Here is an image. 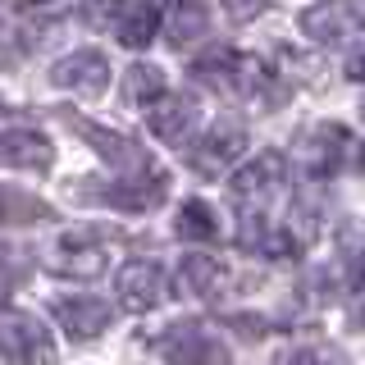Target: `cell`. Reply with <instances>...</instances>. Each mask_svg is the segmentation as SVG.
Here are the masks:
<instances>
[{"mask_svg": "<svg viewBox=\"0 0 365 365\" xmlns=\"http://www.w3.org/2000/svg\"><path fill=\"white\" fill-rule=\"evenodd\" d=\"M233 329H237L242 338H260V334H265V324H260L256 315H237V319H233Z\"/></svg>", "mask_w": 365, "mask_h": 365, "instance_id": "obj_25", "label": "cell"}, {"mask_svg": "<svg viewBox=\"0 0 365 365\" xmlns=\"http://www.w3.org/2000/svg\"><path fill=\"white\" fill-rule=\"evenodd\" d=\"M197 101L187 91H174V96H160L151 110V133L160 142H187L192 128H197Z\"/></svg>", "mask_w": 365, "mask_h": 365, "instance_id": "obj_13", "label": "cell"}, {"mask_svg": "<svg viewBox=\"0 0 365 365\" xmlns=\"http://www.w3.org/2000/svg\"><path fill=\"white\" fill-rule=\"evenodd\" d=\"M78 133L87 137L91 146H96L101 155L110 160V165H119V169H128V174H137V169H146V155L137 151V142L133 137H123V133H110V128H96V123H87V119H68Z\"/></svg>", "mask_w": 365, "mask_h": 365, "instance_id": "obj_14", "label": "cell"}, {"mask_svg": "<svg viewBox=\"0 0 365 365\" xmlns=\"http://www.w3.org/2000/svg\"><path fill=\"white\" fill-rule=\"evenodd\" d=\"M361 14L347 5V0H319V5H311L302 14V32L311 41L319 46H338V41H347V37H356V28H361Z\"/></svg>", "mask_w": 365, "mask_h": 365, "instance_id": "obj_6", "label": "cell"}, {"mask_svg": "<svg viewBox=\"0 0 365 365\" xmlns=\"http://www.w3.org/2000/svg\"><path fill=\"white\" fill-rule=\"evenodd\" d=\"M279 187H283V155L279 151L251 155L247 165L233 174V197L237 201H251V205H265Z\"/></svg>", "mask_w": 365, "mask_h": 365, "instance_id": "obj_7", "label": "cell"}, {"mask_svg": "<svg viewBox=\"0 0 365 365\" xmlns=\"http://www.w3.org/2000/svg\"><path fill=\"white\" fill-rule=\"evenodd\" d=\"M302 146L311 169H319V174H338V169H361L365 174V142L356 133H347L342 123H319Z\"/></svg>", "mask_w": 365, "mask_h": 365, "instance_id": "obj_1", "label": "cell"}, {"mask_svg": "<svg viewBox=\"0 0 365 365\" xmlns=\"http://www.w3.org/2000/svg\"><path fill=\"white\" fill-rule=\"evenodd\" d=\"M242 151H247V133L237 128V123H220V128H210L197 142L192 169H197V174H224L233 160H242Z\"/></svg>", "mask_w": 365, "mask_h": 365, "instance_id": "obj_8", "label": "cell"}, {"mask_svg": "<svg viewBox=\"0 0 365 365\" xmlns=\"http://www.w3.org/2000/svg\"><path fill=\"white\" fill-rule=\"evenodd\" d=\"M51 311H55V319H60L64 334L78 338V342L101 338L110 329V319H114V311L106 302H96V297H68V302H55Z\"/></svg>", "mask_w": 365, "mask_h": 365, "instance_id": "obj_10", "label": "cell"}, {"mask_svg": "<svg viewBox=\"0 0 365 365\" xmlns=\"http://www.w3.org/2000/svg\"><path fill=\"white\" fill-rule=\"evenodd\" d=\"M51 160H55L51 137H41L32 128H5V133H0V165L41 174V169H51Z\"/></svg>", "mask_w": 365, "mask_h": 365, "instance_id": "obj_11", "label": "cell"}, {"mask_svg": "<svg viewBox=\"0 0 365 365\" xmlns=\"http://www.w3.org/2000/svg\"><path fill=\"white\" fill-rule=\"evenodd\" d=\"M347 78H351V83H365V23L356 28V37H351V51H347Z\"/></svg>", "mask_w": 365, "mask_h": 365, "instance_id": "obj_22", "label": "cell"}, {"mask_svg": "<svg viewBox=\"0 0 365 365\" xmlns=\"http://www.w3.org/2000/svg\"><path fill=\"white\" fill-rule=\"evenodd\" d=\"M205 28H210V14H205L201 0H178V5L169 9V19H165V41L169 46H187V41L205 37Z\"/></svg>", "mask_w": 365, "mask_h": 365, "instance_id": "obj_15", "label": "cell"}, {"mask_svg": "<svg viewBox=\"0 0 365 365\" xmlns=\"http://www.w3.org/2000/svg\"><path fill=\"white\" fill-rule=\"evenodd\" d=\"M41 220H51V205L46 201H32L23 192L0 187V224H41Z\"/></svg>", "mask_w": 365, "mask_h": 365, "instance_id": "obj_21", "label": "cell"}, {"mask_svg": "<svg viewBox=\"0 0 365 365\" xmlns=\"http://www.w3.org/2000/svg\"><path fill=\"white\" fill-rule=\"evenodd\" d=\"M106 265H110L106 247L91 242L87 233H68L64 242H60V251L51 256V269L64 274V279H101Z\"/></svg>", "mask_w": 365, "mask_h": 365, "instance_id": "obj_9", "label": "cell"}, {"mask_svg": "<svg viewBox=\"0 0 365 365\" xmlns=\"http://www.w3.org/2000/svg\"><path fill=\"white\" fill-rule=\"evenodd\" d=\"M155 351L169 365H228V351L201 324H174L165 338H155Z\"/></svg>", "mask_w": 365, "mask_h": 365, "instance_id": "obj_3", "label": "cell"}, {"mask_svg": "<svg viewBox=\"0 0 365 365\" xmlns=\"http://www.w3.org/2000/svg\"><path fill=\"white\" fill-rule=\"evenodd\" d=\"M110 23H114V37L128 46V51H142V46L155 41L160 9H155V0H119Z\"/></svg>", "mask_w": 365, "mask_h": 365, "instance_id": "obj_12", "label": "cell"}, {"mask_svg": "<svg viewBox=\"0 0 365 365\" xmlns=\"http://www.w3.org/2000/svg\"><path fill=\"white\" fill-rule=\"evenodd\" d=\"M165 292H169V279L155 260H128V265L119 269V306L123 311L146 315L165 302Z\"/></svg>", "mask_w": 365, "mask_h": 365, "instance_id": "obj_4", "label": "cell"}, {"mask_svg": "<svg viewBox=\"0 0 365 365\" xmlns=\"http://www.w3.org/2000/svg\"><path fill=\"white\" fill-rule=\"evenodd\" d=\"M192 73H197L201 83H210L215 91H242V83H237V55H233V51H210V55H201V60L192 64Z\"/></svg>", "mask_w": 365, "mask_h": 365, "instance_id": "obj_18", "label": "cell"}, {"mask_svg": "<svg viewBox=\"0 0 365 365\" xmlns=\"http://www.w3.org/2000/svg\"><path fill=\"white\" fill-rule=\"evenodd\" d=\"M51 83L64 91H78V96H101L110 87V60L101 51H73L55 64Z\"/></svg>", "mask_w": 365, "mask_h": 365, "instance_id": "obj_5", "label": "cell"}, {"mask_svg": "<svg viewBox=\"0 0 365 365\" xmlns=\"http://www.w3.org/2000/svg\"><path fill=\"white\" fill-rule=\"evenodd\" d=\"M119 5V0H83V19L91 23V28H96V23H106L110 19V9Z\"/></svg>", "mask_w": 365, "mask_h": 365, "instance_id": "obj_24", "label": "cell"}, {"mask_svg": "<svg viewBox=\"0 0 365 365\" xmlns=\"http://www.w3.org/2000/svg\"><path fill=\"white\" fill-rule=\"evenodd\" d=\"M224 9H228L233 23H251V19H260L269 9V0H224Z\"/></svg>", "mask_w": 365, "mask_h": 365, "instance_id": "obj_23", "label": "cell"}, {"mask_svg": "<svg viewBox=\"0 0 365 365\" xmlns=\"http://www.w3.org/2000/svg\"><path fill=\"white\" fill-rule=\"evenodd\" d=\"M178 279H182V288L197 292V297H220V288H224V265L215 256H187L178 265Z\"/></svg>", "mask_w": 365, "mask_h": 365, "instance_id": "obj_16", "label": "cell"}, {"mask_svg": "<svg viewBox=\"0 0 365 365\" xmlns=\"http://www.w3.org/2000/svg\"><path fill=\"white\" fill-rule=\"evenodd\" d=\"M0 356L23 365H55V342L32 315H0Z\"/></svg>", "mask_w": 365, "mask_h": 365, "instance_id": "obj_2", "label": "cell"}, {"mask_svg": "<svg viewBox=\"0 0 365 365\" xmlns=\"http://www.w3.org/2000/svg\"><path fill=\"white\" fill-rule=\"evenodd\" d=\"M174 233L182 237V242H210L215 233H220V220H215V210L205 201H182V210H178V224H174Z\"/></svg>", "mask_w": 365, "mask_h": 365, "instance_id": "obj_17", "label": "cell"}, {"mask_svg": "<svg viewBox=\"0 0 365 365\" xmlns=\"http://www.w3.org/2000/svg\"><path fill=\"white\" fill-rule=\"evenodd\" d=\"M160 96H165V73L155 64H133L123 73V101L146 106V101H160Z\"/></svg>", "mask_w": 365, "mask_h": 365, "instance_id": "obj_19", "label": "cell"}, {"mask_svg": "<svg viewBox=\"0 0 365 365\" xmlns=\"http://www.w3.org/2000/svg\"><path fill=\"white\" fill-rule=\"evenodd\" d=\"M101 201H110V205H123V210H151V205L165 197V187H160V178L151 182H123V187H106V192H96Z\"/></svg>", "mask_w": 365, "mask_h": 365, "instance_id": "obj_20", "label": "cell"}]
</instances>
